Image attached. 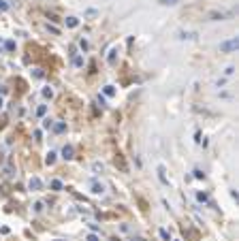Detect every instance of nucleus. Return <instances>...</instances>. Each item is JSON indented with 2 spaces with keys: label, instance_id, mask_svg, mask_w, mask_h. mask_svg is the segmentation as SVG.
Here are the masks:
<instances>
[{
  "label": "nucleus",
  "instance_id": "nucleus-16",
  "mask_svg": "<svg viewBox=\"0 0 239 241\" xmlns=\"http://www.w3.org/2000/svg\"><path fill=\"white\" fill-rule=\"evenodd\" d=\"M196 198H199L201 203H207V201H209V198H207V194H205V192H196Z\"/></svg>",
  "mask_w": 239,
  "mask_h": 241
},
{
  "label": "nucleus",
  "instance_id": "nucleus-1",
  "mask_svg": "<svg viewBox=\"0 0 239 241\" xmlns=\"http://www.w3.org/2000/svg\"><path fill=\"white\" fill-rule=\"evenodd\" d=\"M235 49H237V36H233L231 41L220 43V51H222V53H231V51H235Z\"/></svg>",
  "mask_w": 239,
  "mask_h": 241
},
{
  "label": "nucleus",
  "instance_id": "nucleus-9",
  "mask_svg": "<svg viewBox=\"0 0 239 241\" xmlns=\"http://www.w3.org/2000/svg\"><path fill=\"white\" fill-rule=\"evenodd\" d=\"M45 162H47L49 166H51V164H53V162H56V151H49L47 156H45Z\"/></svg>",
  "mask_w": 239,
  "mask_h": 241
},
{
  "label": "nucleus",
  "instance_id": "nucleus-21",
  "mask_svg": "<svg viewBox=\"0 0 239 241\" xmlns=\"http://www.w3.org/2000/svg\"><path fill=\"white\" fill-rule=\"evenodd\" d=\"M43 207H45V205H43L41 201H39V203H34V211H37V213H41V211H43Z\"/></svg>",
  "mask_w": 239,
  "mask_h": 241
},
{
  "label": "nucleus",
  "instance_id": "nucleus-23",
  "mask_svg": "<svg viewBox=\"0 0 239 241\" xmlns=\"http://www.w3.org/2000/svg\"><path fill=\"white\" fill-rule=\"evenodd\" d=\"M92 169H94V171H100V173H102V169H105V166H102L100 162H94V164H92Z\"/></svg>",
  "mask_w": 239,
  "mask_h": 241
},
{
  "label": "nucleus",
  "instance_id": "nucleus-14",
  "mask_svg": "<svg viewBox=\"0 0 239 241\" xmlns=\"http://www.w3.org/2000/svg\"><path fill=\"white\" fill-rule=\"evenodd\" d=\"M51 188H53V190H62V182H60V179H53V182H51Z\"/></svg>",
  "mask_w": 239,
  "mask_h": 241
},
{
  "label": "nucleus",
  "instance_id": "nucleus-8",
  "mask_svg": "<svg viewBox=\"0 0 239 241\" xmlns=\"http://www.w3.org/2000/svg\"><path fill=\"white\" fill-rule=\"evenodd\" d=\"M92 192L94 194H102L105 192V186H102V184H92Z\"/></svg>",
  "mask_w": 239,
  "mask_h": 241
},
{
  "label": "nucleus",
  "instance_id": "nucleus-7",
  "mask_svg": "<svg viewBox=\"0 0 239 241\" xmlns=\"http://www.w3.org/2000/svg\"><path fill=\"white\" fill-rule=\"evenodd\" d=\"M73 66L81 68V66H83V55H73Z\"/></svg>",
  "mask_w": 239,
  "mask_h": 241
},
{
  "label": "nucleus",
  "instance_id": "nucleus-25",
  "mask_svg": "<svg viewBox=\"0 0 239 241\" xmlns=\"http://www.w3.org/2000/svg\"><path fill=\"white\" fill-rule=\"evenodd\" d=\"M51 126H53L51 120H43V128H51Z\"/></svg>",
  "mask_w": 239,
  "mask_h": 241
},
{
  "label": "nucleus",
  "instance_id": "nucleus-5",
  "mask_svg": "<svg viewBox=\"0 0 239 241\" xmlns=\"http://www.w3.org/2000/svg\"><path fill=\"white\" fill-rule=\"evenodd\" d=\"M177 36H179V39H188V41H192V39H196L199 34H196V32H179Z\"/></svg>",
  "mask_w": 239,
  "mask_h": 241
},
{
  "label": "nucleus",
  "instance_id": "nucleus-24",
  "mask_svg": "<svg viewBox=\"0 0 239 241\" xmlns=\"http://www.w3.org/2000/svg\"><path fill=\"white\" fill-rule=\"evenodd\" d=\"M160 237H162V239H164V241H169V233H167L164 228H160Z\"/></svg>",
  "mask_w": 239,
  "mask_h": 241
},
{
  "label": "nucleus",
  "instance_id": "nucleus-20",
  "mask_svg": "<svg viewBox=\"0 0 239 241\" xmlns=\"http://www.w3.org/2000/svg\"><path fill=\"white\" fill-rule=\"evenodd\" d=\"M194 177H196V179H203V177H205V173H203L201 169H194Z\"/></svg>",
  "mask_w": 239,
  "mask_h": 241
},
{
  "label": "nucleus",
  "instance_id": "nucleus-6",
  "mask_svg": "<svg viewBox=\"0 0 239 241\" xmlns=\"http://www.w3.org/2000/svg\"><path fill=\"white\" fill-rule=\"evenodd\" d=\"M66 26H68V28H77V26H79V19H77V17H66Z\"/></svg>",
  "mask_w": 239,
  "mask_h": 241
},
{
  "label": "nucleus",
  "instance_id": "nucleus-18",
  "mask_svg": "<svg viewBox=\"0 0 239 241\" xmlns=\"http://www.w3.org/2000/svg\"><path fill=\"white\" fill-rule=\"evenodd\" d=\"M158 177H160V179L167 184V177H164V166H158Z\"/></svg>",
  "mask_w": 239,
  "mask_h": 241
},
{
  "label": "nucleus",
  "instance_id": "nucleus-4",
  "mask_svg": "<svg viewBox=\"0 0 239 241\" xmlns=\"http://www.w3.org/2000/svg\"><path fill=\"white\" fill-rule=\"evenodd\" d=\"M233 13H211L209 15V19L211 21H220V19H226V17H231Z\"/></svg>",
  "mask_w": 239,
  "mask_h": 241
},
{
  "label": "nucleus",
  "instance_id": "nucleus-19",
  "mask_svg": "<svg viewBox=\"0 0 239 241\" xmlns=\"http://www.w3.org/2000/svg\"><path fill=\"white\" fill-rule=\"evenodd\" d=\"M43 96L51 98V96H53V90H51V88H43Z\"/></svg>",
  "mask_w": 239,
  "mask_h": 241
},
{
  "label": "nucleus",
  "instance_id": "nucleus-22",
  "mask_svg": "<svg viewBox=\"0 0 239 241\" xmlns=\"http://www.w3.org/2000/svg\"><path fill=\"white\" fill-rule=\"evenodd\" d=\"M4 47L9 49V51H13V49H15V43H13V41H6V43H4Z\"/></svg>",
  "mask_w": 239,
  "mask_h": 241
},
{
  "label": "nucleus",
  "instance_id": "nucleus-11",
  "mask_svg": "<svg viewBox=\"0 0 239 241\" xmlns=\"http://www.w3.org/2000/svg\"><path fill=\"white\" fill-rule=\"evenodd\" d=\"M11 9V4L6 2V0H0V13H4V11H9Z\"/></svg>",
  "mask_w": 239,
  "mask_h": 241
},
{
  "label": "nucleus",
  "instance_id": "nucleus-26",
  "mask_svg": "<svg viewBox=\"0 0 239 241\" xmlns=\"http://www.w3.org/2000/svg\"><path fill=\"white\" fill-rule=\"evenodd\" d=\"M235 73V66H226V75H233Z\"/></svg>",
  "mask_w": 239,
  "mask_h": 241
},
{
  "label": "nucleus",
  "instance_id": "nucleus-13",
  "mask_svg": "<svg viewBox=\"0 0 239 241\" xmlns=\"http://www.w3.org/2000/svg\"><path fill=\"white\" fill-rule=\"evenodd\" d=\"M53 128H56V132H64V130H66V124H64V122H60V124H56Z\"/></svg>",
  "mask_w": 239,
  "mask_h": 241
},
{
  "label": "nucleus",
  "instance_id": "nucleus-10",
  "mask_svg": "<svg viewBox=\"0 0 239 241\" xmlns=\"http://www.w3.org/2000/svg\"><path fill=\"white\" fill-rule=\"evenodd\" d=\"M115 53H118V47H113L109 51V55H107V60H109V64H113L115 62Z\"/></svg>",
  "mask_w": 239,
  "mask_h": 241
},
{
  "label": "nucleus",
  "instance_id": "nucleus-27",
  "mask_svg": "<svg viewBox=\"0 0 239 241\" xmlns=\"http://www.w3.org/2000/svg\"><path fill=\"white\" fill-rule=\"evenodd\" d=\"M88 241H98V237L96 235H88Z\"/></svg>",
  "mask_w": 239,
  "mask_h": 241
},
{
  "label": "nucleus",
  "instance_id": "nucleus-15",
  "mask_svg": "<svg viewBox=\"0 0 239 241\" xmlns=\"http://www.w3.org/2000/svg\"><path fill=\"white\" fill-rule=\"evenodd\" d=\"M179 0H160V4H164V6H175Z\"/></svg>",
  "mask_w": 239,
  "mask_h": 241
},
{
  "label": "nucleus",
  "instance_id": "nucleus-3",
  "mask_svg": "<svg viewBox=\"0 0 239 241\" xmlns=\"http://www.w3.org/2000/svg\"><path fill=\"white\" fill-rule=\"evenodd\" d=\"M73 154H75L73 145H64V149H62V158H64V160H71V158H73Z\"/></svg>",
  "mask_w": 239,
  "mask_h": 241
},
{
  "label": "nucleus",
  "instance_id": "nucleus-2",
  "mask_svg": "<svg viewBox=\"0 0 239 241\" xmlns=\"http://www.w3.org/2000/svg\"><path fill=\"white\" fill-rule=\"evenodd\" d=\"M28 188H30L32 192H39V190L43 188V182H41L39 177H30V182H28Z\"/></svg>",
  "mask_w": 239,
  "mask_h": 241
},
{
  "label": "nucleus",
  "instance_id": "nucleus-28",
  "mask_svg": "<svg viewBox=\"0 0 239 241\" xmlns=\"http://www.w3.org/2000/svg\"><path fill=\"white\" fill-rule=\"evenodd\" d=\"M0 109H2V98H0Z\"/></svg>",
  "mask_w": 239,
  "mask_h": 241
},
{
  "label": "nucleus",
  "instance_id": "nucleus-12",
  "mask_svg": "<svg viewBox=\"0 0 239 241\" xmlns=\"http://www.w3.org/2000/svg\"><path fill=\"white\" fill-rule=\"evenodd\" d=\"M113 94H115L113 86H105V96H113Z\"/></svg>",
  "mask_w": 239,
  "mask_h": 241
},
{
  "label": "nucleus",
  "instance_id": "nucleus-17",
  "mask_svg": "<svg viewBox=\"0 0 239 241\" xmlns=\"http://www.w3.org/2000/svg\"><path fill=\"white\" fill-rule=\"evenodd\" d=\"M47 113V105H41L39 109H37V115H45Z\"/></svg>",
  "mask_w": 239,
  "mask_h": 241
}]
</instances>
